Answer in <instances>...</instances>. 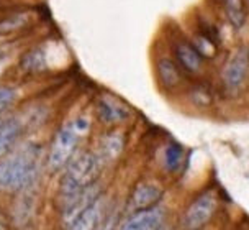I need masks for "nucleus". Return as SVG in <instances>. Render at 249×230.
Here are the masks:
<instances>
[{
  "instance_id": "obj_1",
  "label": "nucleus",
  "mask_w": 249,
  "mask_h": 230,
  "mask_svg": "<svg viewBox=\"0 0 249 230\" xmlns=\"http://www.w3.org/2000/svg\"><path fill=\"white\" fill-rule=\"evenodd\" d=\"M41 148L26 143L0 160V191L17 192L28 188L39 171Z\"/></svg>"
},
{
  "instance_id": "obj_2",
  "label": "nucleus",
  "mask_w": 249,
  "mask_h": 230,
  "mask_svg": "<svg viewBox=\"0 0 249 230\" xmlns=\"http://www.w3.org/2000/svg\"><path fill=\"white\" fill-rule=\"evenodd\" d=\"M105 163L97 153L81 152L74 154L71 161L66 165V172L61 183V197L62 204H66L84 189L93 186V181L99 178L102 166Z\"/></svg>"
},
{
  "instance_id": "obj_3",
  "label": "nucleus",
  "mask_w": 249,
  "mask_h": 230,
  "mask_svg": "<svg viewBox=\"0 0 249 230\" xmlns=\"http://www.w3.org/2000/svg\"><path fill=\"white\" fill-rule=\"evenodd\" d=\"M89 127H90L89 118L81 115V117L72 118L59 128V132L53 140L50 158H48V163H50V168L53 171H57L71 161L79 141L89 132Z\"/></svg>"
},
{
  "instance_id": "obj_4",
  "label": "nucleus",
  "mask_w": 249,
  "mask_h": 230,
  "mask_svg": "<svg viewBox=\"0 0 249 230\" xmlns=\"http://www.w3.org/2000/svg\"><path fill=\"white\" fill-rule=\"evenodd\" d=\"M218 209V197L215 192L207 191L195 199L187 207L184 215V225L187 230H200L212 220Z\"/></svg>"
},
{
  "instance_id": "obj_5",
  "label": "nucleus",
  "mask_w": 249,
  "mask_h": 230,
  "mask_svg": "<svg viewBox=\"0 0 249 230\" xmlns=\"http://www.w3.org/2000/svg\"><path fill=\"white\" fill-rule=\"evenodd\" d=\"M249 74V48L243 46L231 56L223 69V84L230 92H236L246 82Z\"/></svg>"
},
{
  "instance_id": "obj_6",
  "label": "nucleus",
  "mask_w": 249,
  "mask_h": 230,
  "mask_svg": "<svg viewBox=\"0 0 249 230\" xmlns=\"http://www.w3.org/2000/svg\"><path fill=\"white\" fill-rule=\"evenodd\" d=\"M164 224V211L161 207L138 211L128 217L118 230H161Z\"/></svg>"
},
{
  "instance_id": "obj_7",
  "label": "nucleus",
  "mask_w": 249,
  "mask_h": 230,
  "mask_svg": "<svg viewBox=\"0 0 249 230\" xmlns=\"http://www.w3.org/2000/svg\"><path fill=\"white\" fill-rule=\"evenodd\" d=\"M104 206H105L104 199L102 197L95 199L86 211L81 212V214L72 220V224H71L68 229L69 230H95L99 227V224L102 222V219L105 217Z\"/></svg>"
},
{
  "instance_id": "obj_8",
  "label": "nucleus",
  "mask_w": 249,
  "mask_h": 230,
  "mask_svg": "<svg viewBox=\"0 0 249 230\" xmlns=\"http://www.w3.org/2000/svg\"><path fill=\"white\" fill-rule=\"evenodd\" d=\"M161 196H162V191L156 184L143 183L135 189V192H133V196H131L130 206L135 212L151 209V207H156Z\"/></svg>"
},
{
  "instance_id": "obj_9",
  "label": "nucleus",
  "mask_w": 249,
  "mask_h": 230,
  "mask_svg": "<svg viewBox=\"0 0 249 230\" xmlns=\"http://www.w3.org/2000/svg\"><path fill=\"white\" fill-rule=\"evenodd\" d=\"M97 114H99L100 120L105 123H120L130 117V110L122 102L107 96L100 97L99 104H97Z\"/></svg>"
},
{
  "instance_id": "obj_10",
  "label": "nucleus",
  "mask_w": 249,
  "mask_h": 230,
  "mask_svg": "<svg viewBox=\"0 0 249 230\" xmlns=\"http://www.w3.org/2000/svg\"><path fill=\"white\" fill-rule=\"evenodd\" d=\"M174 51H176L179 64L185 71H189V73H198V71L202 69V64H203L202 55H200L198 50L194 45H190V43H187V41H179V43H176Z\"/></svg>"
},
{
  "instance_id": "obj_11",
  "label": "nucleus",
  "mask_w": 249,
  "mask_h": 230,
  "mask_svg": "<svg viewBox=\"0 0 249 230\" xmlns=\"http://www.w3.org/2000/svg\"><path fill=\"white\" fill-rule=\"evenodd\" d=\"M21 132H23V125L17 117L5 118L0 120V158L8 153L15 141L20 138Z\"/></svg>"
},
{
  "instance_id": "obj_12",
  "label": "nucleus",
  "mask_w": 249,
  "mask_h": 230,
  "mask_svg": "<svg viewBox=\"0 0 249 230\" xmlns=\"http://www.w3.org/2000/svg\"><path fill=\"white\" fill-rule=\"evenodd\" d=\"M123 136L120 134H108L105 135L104 138L100 141V147H99V152L97 154L102 158V161L107 163V161H112L115 158L122 153L123 150Z\"/></svg>"
},
{
  "instance_id": "obj_13",
  "label": "nucleus",
  "mask_w": 249,
  "mask_h": 230,
  "mask_svg": "<svg viewBox=\"0 0 249 230\" xmlns=\"http://www.w3.org/2000/svg\"><path fill=\"white\" fill-rule=\"evenodd\" d=\"M158 76L161 84L164 87H167V89H172V87H176L180 82L179 69H177L174 61L169 59V58H161L158 61Z\"/></svg>"
},
{
  "instance_id": "obj_14",
  "label": "nucleus",
  "mask_w": 249,
  "mask_h": 230,
  "mask_svg": "<svg viewBox=\"0 0 249 230\" xmlns=\"http://www.w3.org/2000/svg\"><path fill=\"white\" fill-rule=\"evenodd\" d=\"M223 5H225V13L228 17L230 23L233 25V28L241 30L246 25V19H248L244 0H223Z\"/></svg>"
},
{
  "instance_id": "obj_15",
  "label": "nucleus",
  "mask_w": 249,
  "mask_h": 230,
  "mask_svg": "<svg viewBox=\"0 0 249 230\" xmlns=\"http://www.w3.org/2000/svg\"><path fill=\"white\" fill-rule=\"evenodd\" d=\"M20 66L26 73H39V71L46 68V55H44L41 48H33L31 51L23 55Z\"/></svg>"
},
{
  "instance_id": "obj_16",
  "label": "nucleus",
  "mask_w": 249,
  "mask_h": 230,
  "mask_svg": "<svg viewBox=\"0 0 249 230\" xmlns=\"http://www.w3.org/2000/svg\"><path fill=\"white\" fill-rule=\"evenodd\" d=\"M182 158H184V152L179 145H171L166 150V154H164V165L169 171H177L182 163Z\"/></svg>"
},
{
  "instance_id": "obj_17",
  "label": "nucleus",
  "mask_w": 249,
  "mask_h": 230,
  "mask_svg": "<svg viewBox=\"0 0 249 230\" xmlns=\"http://www.w3.org/2000/svg\"><path fill=\"white\" fill-rule=\"evenodd\" d=\"M18 92L13 87H0V114H3L10 105L15 102Z\"/></svg>"
},
{
  "instance_id": "obj_18",
  "label": "nucleus",
  "mask_w": 249,
  "mask_h": 230,
  "mask_svg": "<svg viewBox=\"0 0 249 230\" xmlns=\"http://www.w3.org/2000/svg\"><path fill=\"white\" fill-rule=\"evenodd\" d=\"M194 46L197 48L200 55H207V56H213V55H215V45L212 43L210 38L203 37V35L197 37V41H195Z\"/></svg>"
},
{
  "instance_id": "obj_19",
  "label": "nucleus",
  "mask_w": 249,
  "mask_h": 230,
  "mask_svg": "<svg viewBox=\"0 0 249 230\" xmlns=\"http://www.w3.org/2000/svg\"><path fill=\"white\" fill-rule=\"evenodd\" d=\"M117 219H118V214L117 211L110 212V214H107L104 219H102V222L99 224V227L95 230H115V224H117Z\"/></svg>"
},
{
  "instance_id": "obj_20",
  "label": "nucleus",
  "mask_w": 249,
  "mask_h": 230,
  "mask_svg": "<svg viewBox=\"0 0 249 230\" xmlns=\"http://www.w3.org/2000/svg\"><path fill=\"white\" fill-rule=\"evenodd\" d=\"M7 63H8V56L2 50H0V73L3 71V68L7 66Z\"/></svg>"
}]
</instances>
